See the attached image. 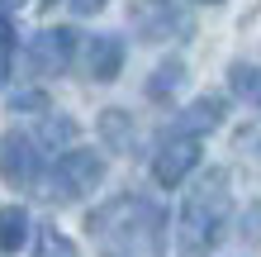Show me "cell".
<instances>
[{
    "label": "cell",
    "mask_w": 261,
    "mask_h": 257,
    "mask_svg": "<svg viewBox=\"0 0 261 257\" xmlns=\"http://www.w3.org/2000/svg\"><path fill=\"white\" fill-rule=\"evenodd\" d=\"M86 233L100 257H166V209L147 195H114L86 215Z\"/></svg>",
    "instance_id": "obj_1"
},
{
    "label": "cell",
    "mask_w": 261,
    "mask_h": 257,
    "mask_svg": "<svg viewBox=\"0 0 261 257\" xmlns=\"http://www.w3.org/2000/svg\"><path fill=\"white\" fill-rule=\"evenodd\" d=\"M228 219H233V181H228V172L223 167L199 172L195 186L186 191V200H180V215H176V252L180 257L214 252Z\"/></svg>",
    "instance_id": "obj_2"
},
{
    "label": "cell",
    "mask_w": 261,
    "mask_h": 257,
    "mask_svg": "<svg viewBox=\"0 0 261 257\" xmlns=\"http://www.w3.org/2000/svg\"><path fill=\"white\" fill-rule=\"evenodd\" d=\"M100 181H105V157L95 148H67V153H57V162L43 167L34 191L48 205H71V200H86Z\"/></svg>",
    "instance_id": "obj_3"
},
{
    "label": "cell",
    "mask_w": 261,
    "mask_h": 257,
    "mask_svg": "<svg viewBox=\"0 0 261 257\" xmlns=\"http://www.w3.org/2000/svg\"><path fill=\"white\" fill-rule=\"evenodd\" d=\"M128 24H133V34L143 43H180V38L195 34V19L176 0H133Z\"/></svg>",
    "instance_id": "obj_4"
},
{
    "label": "cell",
    "mask_w": 261,
    "mask_h": 257,
    "mask_svg": "<svg viewBox=\"0 0 261 257\" xmlns=\"http://www.w3.org/2000/svg\"><path fill=\"white\" fill-rule=\"evenodd\" d=\"M24 62L34 77H62V72L76 62V29L57 24V29H38L24 48Z\"/></svg>",
    "instance_id": "obj_5"
},
{
    "label": "cell",
    "mask_w": 261,
    "mask_h": 257,
    "mask_svg": "<svg viewBox=\"0 0 261 257\" xmlns=\"http://www.w3.org/2000/svg\"><path fill=\"white\" fill-rule=\"evenodd\" d=\"M199 157H204L199 138H190V133H166L162 148H157V157H152V181L171 191V186H180V181L199 167Z\"/></svg>",
    "instance_id": "obj_6"
},
{
    "label": "cell",
    "mask_w": 261,
    "mask_h": 257,
    "mask_svg": "<svg viewBox=\"0 0 261 257\" xmlns=\"http://www.w3.org/2000/svg\"><path fill=\"white\" fill-rule=\"evenodd\" d=\"M0 176L10 186H19V191H34V181L43 176V153L24 129H10L0 138Z\"/></svg>",
    "instance_id": "obj_7"
},
{
    "label": "cell",
    "mask_w": 261,
    "mask_h": 257,
    "mask_svg": "<svg viewBox=\"0 0 261 257\" xmlns=\"http://www.w3.org/2000/svg\"><path fill=\"white\" fill-rule=\"evenodd\" d=\"M223 119H228V100H223V96H199V100H190L186 110L176 114L171 133H190V138H204V133H214Z\"/></svg>",
    "instance_id": "obj_8"
},
{
    "label": "cell",
    "mask_w": 261,
    "mask_h": 257,
    "mask_svg": "<svg viewBox=\"0 0 261 257\" xmlns=\"http://www.w3.org/2000/svg\"><path fill=\"white\" fill-rule=\"evenodd\" d=\"M124 72V43L114 34H95L86 43V77L90 81H114Z\"/></svg>",
    "instance_id": "obj_9"
},
{
    "label": "cell",
    "mask_w": 261,
    "mask_h": 257,
    "mask_svg": "<svg viewBox=\"0 0 261 257\" xmlns=\"http://www.w3.org/2000/svg\"><path fill=\"white\" fill-rule=\"evenodd\" d=\"M95 129H100V138H105V148L110 153H138V124H133V114L128 110H100V119H95Z\"/></svg>",
    "instance_id": "obj_10"
},
{
    "label": "cell",
    "mask_w": 261,
    "mask_h": 257,
    "mask_svg": "<svg viewBox=\"0 0 261 257\" xmlns=\"http://www.w3.org/2000/svg\"><path fill=\"white\" fill-rule=\"evenodd\" d=\"M76 133H81V129H76L71 114H48V110H43L38 129L29 133V138L38 143V153H67V148L76 143Z\"/></svg>",
    "instance_id": "obj_11"
},
{
    "label": "cell",
    "mask_w": 261,
    "mask_h": 257,
    "mask_svg": "<svg viewBox=\"0 0 261 257\" xmlns=\"http://www.w3.org/2000/svg\"><path fill=\"white\" fill-rule=\"evenodd\" d=\"M180 86H186V62H180V57H166V62H157V72L147 77V100L166 105Z\"/></svg>",
    "instance_id": "obj_12"
},
{
    "label": "cell",
    "mask_w": 261,
    "mask_h": 257,
    "mask_svg": "<svg viewBox=\"0 0 261 257\" xmlns=\"http://www.w3.org/2000/svg\"><path fill=\"white\" fill-rule=\"evenodd\" d=\"M24 238H29V209L24 205H5L0 209V252H19L24 248Z\"/></svg>",
    "instance_id": "obj_13"
},
{
    "label": "cell",
    "mask_w": 261,
    "mask_h": 257,
    "mask_svg": "<svg viewBox=\"0 0 261 257\" xmlns=\"http://www.w3.org/2000/svg\"><path fill=\"white\" fill-rule=\"evenodd\" d=\"M233 153H238V162H242L247 172L261 176V119H252V124H242V129L233 133Z\"/></svg>",
    "instance_id": "obj_14"
},
{
    "label": "cell",
    "mask_w": 261,
    "mask_h": 257,
    "mask_svg": "<svg viewBox=\"0 0 261 257\" xmlns=\"http://www.w3.org/2000/svg\"><path fill=\"white\" fill-rule=\"evenodd\" d=\"M228 86H233L238 100L261 105V67L256 62H233V67H228Z\"/></svg>",
    "instance_id": "obj_15"
},
{
    "label": "cell",
    "mask_w": 261,
    "mask_h": 257,
    "mask_svg": "<svg viewBox=\"0 0 261 257\" xmlns=\"http://www.w3.org/2000/svg\"><path fill=\"white\" fill-rule=\"evenodd\" d=\"M34 257H76V243H71L62 229H53V224H48V229L38 233V243H34Z\"/></svg>",
    "instance_id": "obj_16"
},
{
    "label": "cell",
    "mask_w": 261,
    "mask_h": 257,
    "mask_svg": "<svg viewBox=\"0 0 261 257\" xmlns=\"http://www.w3.org/2000/svg\"><path fill=\"white\" fill-rule=\"evenodd\" d=\"M10 110L14 114H43V110H48V96H43V90H14Z\"/></svg>",
    "instance_id": "obj_17"
},
{
    "label": "cell",
    "mask_w": 261,
    "mask_h": 257,
    "mask_svg": "<svg viewBox=\"0 0 261 257\" xmlns=\"http://www.w3.org/2000/svg\"><path fill=\"white\" fill-rule=\"evenodd\" d=\"M10 57H14V24L0 14V86L10 81Z\"/></svg>",
    "instance_id": "obj_18"
},
{
    "label": "cell",
    "mask_w": 261,
    "mask_h": 257,
    "mask_svg": "<svg viewBox=\"0 0 261 257\" xmlns=\"http://www.w3.org/2000/svg\"><path fill=\"white\" fill-rule=\"evenodd\" d=\"M242 238H247V243H261V200H252L247 215H242Z\"/></svg>",
    "instance_id": "obj_19"
},
{
    "label": "cell",
    "mask_w": 261,
    "mask_h": 257,
    "mask_svg": "<svg viewBox=\"0 0 261 257\" xmlns=\"http://www.w3.org/2000/svg\"><path fill=\"white\" fill-rule=\"evenodd\" d=\"M105 5H110V0H71V10H76V14H100Z\"/></svg>",
    "instance_id": "obj_20"
},
{
    "label": "cell",
    "mask_w": 261,
    "mask_h": 257,
    "mask_svg": "<svg viewBox=\"0 0 261 257\" xmlns=\"http://www.w3.org/2000/svg\"><path fill=\"white\" fill-rule=\"evenodd\" d=\"M24 0H0V14H10V10H19Z\"/></svg>",
    "instance_id": "obj_21"
},
{
    "label": "cell",
    "mask_w": 261,
    "mask_h": 257,
    "mask_svg": "<svg viewBox=\"0 0 261 257\" xmlns=\"http://www.w3.org/2000/svg\"><path fill=\"white\" fill-rule=\"evenodd\" d=\"M195 5H223V0H195Z\"/></svg>",
    "instance_id": "obj_22"
},
{
    "label": "cell",
    "mask_w": 261,
    "mask_h": 257,
    "mask_svg": "<svg viewBox=\"0 0 261 257\" xmlns=\"http://www.w3.org/2000/svg\"><path fill=\"white\" fill-rule=\"evenodd\" d=\"M53 5H57V0H43V10H53Z\"/></svg>",
    "instance_id": "obj_23"
}]
</instances>
